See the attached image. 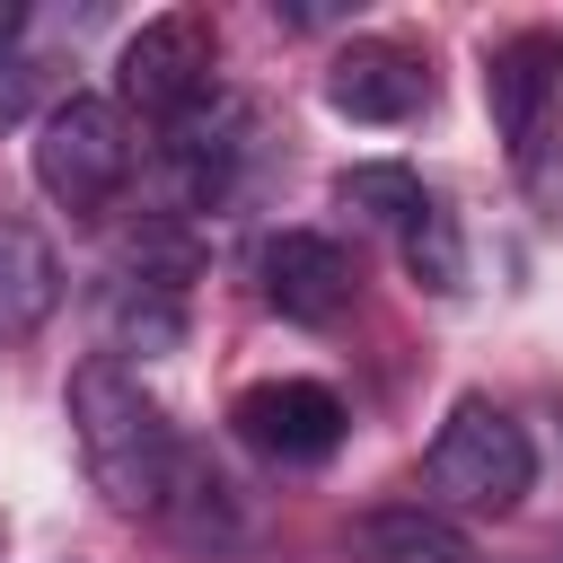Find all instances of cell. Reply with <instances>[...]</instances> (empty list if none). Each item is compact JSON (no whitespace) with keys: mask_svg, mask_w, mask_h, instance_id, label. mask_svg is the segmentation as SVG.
<instances>
[{"mask_svg":"<svg viewBox=\"0 0 563 563\" xmlns=\"http://www.w3.org/2000/svg\"><path fill=\"white\" fill-rule=\"evenodd\" d=\"M114 88H123L132 114H158V123L202 106L211 97V18H194V9L141 18L123 35V53H114Z\"/></svg>","mask_w":563,"mask_h":563,"instance_id":"cell-4","label":"cell"},{"mask_svg":"<svg viewBox=\"0 0 563 563\" xmlns=\"http://www.w3.org/2000/svg\"><path fill=\"white\" fill-rule=\"evenodd\" d=\"M132 176V141H123V114L106 97H62L35 132V185L62 202V211H106L114 185Z\"/></svg>","mask_w":563,"mask_h":563,"instance_id":"cell-3","label":"cell"},{"mask_svg":"<svg viewBox=\"0 0 563 563\" xmlns=\"http://www.w3.org/2000/svg\"><path fill=\"white\" fill-rule=\"evenodd\" d=\"M62 413H70V440H79L88 484H97L114 510L158 519L167 475H176V457H185V440H176V422L158 413V396H150L114 352H97V361H79V369H70Z\"/></svg>","mask_w":563,"mask_h":563,"instance_id":"cell-1","label":"cell"},{"mask_svg":"<svg viewBox=\"0 0 563 563\" xmlns=\"http://www.w3.org/2000/svg\"><path fill=\"white\" fill-rule=\"evenodd\" d=\"M229 422H238V440H246L255 457H273V466H317V457L343 440V396L317 387V378H264V387H246V396L229 405Z\"/></svg>","mask_w":563,"mask_h":563,"instance_id":"cell-5","label":"cell"},{"mask_svg":"<svg viewBox=\"0 0 563 563\" xmlns=\"http://www.w3.org/2000/svg\"><path fill=\"white\" fill-rule=\"evenodd\" d=\"M554 563H563V554H554Z\"/></svg>","mask_w":563,"mask_h":563,"instance_id":"cell-16","label":"cell"},{"mask_svg":"<svg viewBox=\"0 0 563 563\" xmlns=\"http://www.w3.org/2000/svg\"><path fill=\"white\" fill-rule=\"evenodd\" d=\"M255 273H264V299H273L290 325H334V317L352 308V290H361L352 255H343L334 238H317V229H273L264 255H255Z\"/></svg>","mask_w":563,"mask_h":563,"instance_id":"cell-8","label":"cell"},{"mask_svg":"<svg viewBox=\"0 0 563 563\" xmlns=\"http://www.w3.org/2000/svg\"><path fill=\"white\" fill-rule=\"evenodd\" d=\"M9 62H26V9L18 0H0V70Z\"/></svg>","mask_w":563,"mask_h":563,"instance_id":"cell-15","label":"cell"},{"mask_svg":"<svg viewBox=\"0 0 563 563\" xmlns=\"http://www.w3.org/2000/svg\"><path fill=\"white\" fill-rule=\"evenodd\" d=\"M554 88H563V35L554 26L501 35L484 53V106H493V132L510 141V158H537V132H545Z\"/></svg>","mask_w":563,"mask_h":563,"instance_id":"cell-6","label":"cell"},{"mask_svg":"<svg viewBox=\"0 0 563 563\" xmlns=\"http://www.w3.org/2000/svg\"><path fill=\"white\" fill-rule=\"evenodd\" d=\"M422 484H431V510H466V519H501L528 501L537 484V449L528 431L493 405V396H457L431 457H422Z\"/></svg>","mask_w":563,"mask_h":563,"instance_id":"cell-2","label":"cell"},{"mask_svg":"<svg viewBox=\"0 0 563 563\" xmlns=\"http://www.w3.org/2000/svg\"><path fill=\"white\" fill-rule=\"evenodd\" d=\"M325 106L352 114V123H405V114L431 106V70L396 35H352L334 53V70H325Z\"/></svg>","mask_w":563,"mask_h":563,"instance_id":"cell-7","label":"cell"},{"mask_svg":"<svg viewBox=\"0 0 563 563\" xmlns=\"http://www.w3.org/2000/svg\"><path fill=\"white\" fill-rule=\"evenodd\" d=\"M158 528H167L185 554H229V545H238V493H229V475H220V466H202V457L185 449V457H176V475H167Z\"/></svg>","mask_w":563,"mask_h":563,"instance_id":"cell-12","label":"cell"},{"mask_svg":"<svg viewBox=\"0 0 563 563\" xmlns=\"http://www.w3.org/2000/svg\"><path fill=\"white\" fill-rule=\"evenodd\" d=\"M396 246H405V273H413L422 290H440V299H449V290H466V238H457V211H449L440 194L405 220V238H396Z\"/></svg>","mask_w":563,"mask_h":563,"instance_id":"cell-14","label":"cell"},{"mask_svg":"<svg viewBox=\"0 0 563 563\" xmlns=\"http://www.w3.org/2000/svg\"><path fill=\"white\" fill-rule=\"evenodd\" d=\"M106 334H114V352H176L185 343V282L176 273H158V264H132V273H114V290H106Z\"/></svg>","mask_w":563,"mask_h":563,"instance_id":"cell-11","label":"cell"},{"mask_svg":"<svg viewBox=\"0 0 563 563\" xmlns=\"http://www.w3.org/2000/svg\"><path fill=\"white\" fill-rule=\"evenodd\" d=\"M62 308V255L44 229L0 220V343H26L44 317Z\"/></svg>","mask_w":563,"mask_h":563,"instance_id":"cell-10","label":"cell"},{"mask_svg":"<svg viewBox=\"0 0 563 563\" xmlns=\"http://www.w3.org/2000/svg\"><path fill=\"white\" fill-rule=\"evenodd\" d=\"M352 554L361 563H475V537L431 501H387L352 519Z\"/></svg>","mask_w":563,"mask_h":563,"instance_id":"cell-9","label":"cell"},{"mask_svg":"<svg viewBox=\"0 0 563 563\" xmlns=\"http://www.w3.org/2000/svg\"><path fill=\"white\" fill-rule=\"evenodd\" d=\"M334 202H343L352 220H369V229H396V238H405V220H413L431 194H422V176H413V167L369 158V167H343V176H334Z\"/></svg>","mask_w":563,"mask_h":563,"instance_id":"cell-13","label":"cell"}]
</instances>
